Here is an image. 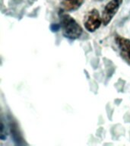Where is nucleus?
Returning a JSON list of instances; mask_svg holds the SVG:
<instances>
[{
  "label": "nucleus",
  "mask_w": 130,
  "mask_h": 146,
  "mask_svg": "<svg viewBox=\"0 0 130 146\" xmlns=\"http://www.w3.org/2000/svg\"><path fill=\"white\" fill-rule=\"evenodd\" d=\"M59 18L60 27L65 37L70 40H76L82 36L83 30L73 17L68 14L62 12L59 14Z\"/></svg>",
  "instance_id": "nucleus-1"
},
{
  "label": "nucleus",
  "mask_w": 130,
  "mask_h": 146,
  "mask_svg": "<svg viewBox=\"0 0 130 146\" xmlns=\"http://www.w3.org/2000/svg\"><path fill=\"white\" fill-rule=\"evenodd\" d=\"M84 26L88 32H94L102 25V18L98 9H93L87 12L84 17Z\"/></svg>",
  "instance_id": "nucleus-2"
},
{
  "label": "nucleus",
  "mask_w": 130,
  "mask_h": 146,
  "mask_svg": "<svg viewBox=\"0 0 130 146\" xmlns=\"http://www.w3.org/2000/svg\"><path fill=\"white\" fill-rule=\"evenodd\" d=\"M123 0H110L103 10L102 24L104 26L109 25L123 4Z\"/></svg>",
  "instance_id": "nucleus-3"
},
{
  "label": "nucleus",
  "mask_w": 130,
  "mask_h": 146,
  "mask_svg": "<svg viewBox=\"0 0 130 146\" xmlns=\"http://www.w3.org/2000/svg\"><path fill=\"white\" fill-rule=\"evenodd\" d=\"M116 43L120 50L122 54L130 60V40L124 36H116L115 37Z\"/></svg>",
  "instance_id": "nucleus-4"
},
{
  "label": "nucleus",
  "mask_w": 130,
  "mask_h": 146,
  "mask_svg": "<svg viewBox=\"0 0 130 146\" xmlns=\"http://www.w3.org/2000/svg\"><path fill=\"white\" fill-rule=\"evenodd\" d=\"M84 0H65L62 3V8L64 11H75L79 9L84 3Z\"/></svg>",
  "instance_id": "nucleus-5"
},
{
  "label": "nucleus",
  "mask_w": 130,
  "mask_h": 146,
  "mask_svg": "<svg viewBox=\"0 0 130 146\" xmlns=\"http://www.w3.org/2000/svg\"><path fill=\"white\" fill-rule=\"evenodd\" d=\"M9 127H10V131H11V136L14 139V141H17L18 145H21V133L19 132V129H18V124L16 123V122L13 119V118L9 117Z\"/></svg>",
  "instance_id": "nucleus-6"
},
{
  "label": "nucleus",
  "mask_w": 130,
  "mask_h": 146,
  "mask_svg": "<svg viewBox=\"0 0 130 146\" xmlns=\"http://www.w3.org/2000/svg\"><path fill=\"white\" fill-rule=\"evenodd\" d=\"M94 1H98V2H100V1H103V0H94Z\"/></svg>",
  "instance_id": "nucleus-7"
}]
</instances>
